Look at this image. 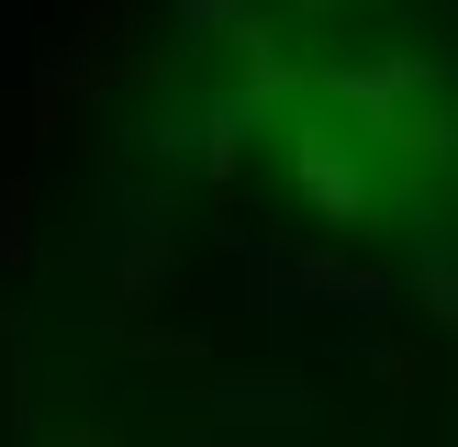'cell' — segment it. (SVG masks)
I'll return each instance as SVG.
<instances>
[{"label": "cell", "instance_id": "obj_1", "mask_svg": "<svg viewBox=\"0 0 458 447\" xmlns=\"http://www.w3.org/2000/svg\"><path fill=\"white\" fill-rule=\"evenodd\" d=\"M280 156H291V190H302L313 224H369L380 213V156L358 146L335 112H291V123H280Z\"/></svg>", "mask_w": 458, "mask_h": 447}]
</instances>
